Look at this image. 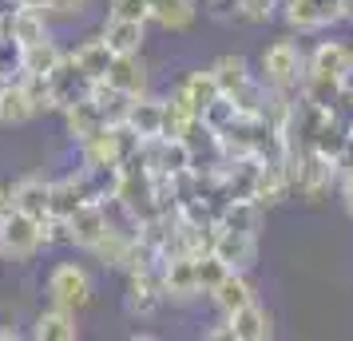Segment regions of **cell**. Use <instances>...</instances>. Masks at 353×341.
<instances>
[{
	"label": "cell",
	"instance_id": "ac0fdd59",
	"mask_svg": "<svg viewBox=\"0 0 353 341\" xmlns=\"http://www.w3.org/2000/svg\"><path fill=\"white\" fill-rule=\"evenodd\" d=\"M210 302L219 306V313H223V318H230L234 309H242V306H250V302H254V286L246 282V274H242V270H230V274H226L223 282L210 290Z\"/></svg>",
	"mask_w": 353,
	"mask_h": 341
},
{
	"label": "cell",
	"instance_id": "44dd1931",
	"mask_svg": "<svg viewBox=\"0 0 353 341\" xmlns=\"http://www.w3.org/2000/svg\"><path fill=\"white\" fill-rule=\"evenodd\" d=\"M72 60L80 64V72L88 76V80L96 83V80H103V76H108V68H112L115 52L108 48V40H103V36H92V40H83L80 48L72 52Z\"/></svg>",
	"mask_w": 353,
	"mask_h": 341
},
{
	"label": "cell",
	"instance_id": "f1b7e54d",
	"mask_svg": "<svg viewBox=\"0 0 353 341\" xmlns=\"http://www.w3.org/2000/svg\"><path fill=\"white\" fill-rule=\"evenodd\" d=\"M24 76V48L12 36L0 40V80H20Z\"/></svg>",
	"mask_w": 353,
	"mask_h": 341
},
{
	"label": "cell",
	"instance_id": "ab89813d",
	"mask_svg": "<svg viewBox=\"0 0 353 341\" xmlns=\"http://www.w3.org/2000/svg\"><path fill=\"white\" fill-rule=\"evenodd\" d=\"M4 36H8V20L0 17V40H4Z\"/></svg>",
	"mask_w": 353,
	"mask_h": 341
},
{
	"label": "cell",
	"instance_id": "ba28073f",
	"mask_svg": "<svg viewBox=\"0 0 353 341\" xmlns=\"http://www.w3.org/2000/svg\"><path fill=\"white\" fill-rule=\"evenodd\" d=\"M48 87H52V99H56V107L64 112L68 103H76L92 92V80L80 72V64L72 60V52H64V60L48 72Z\"/></svg>",
	"mask_w": 353,
	"mask_h": 341
},
{
	"label": "cell",
	"instance_id": "d6a6232c",
	"mask_svg": "<svg viewBox=\"0 0 353 341\" xmlns=\"http://www.w3.org/2000/svg\"><path fill=\"white\" fill-rule=\"evenodd\" d=\"M337 195H341V207L353 218V171H337Z\"/></svg>",
	"mask_w": 353,
	"mask_h": 341
},
{
	"label": "cell",
	"instance_id": "cb8c5ba5",
	"mask_svg": "<svg viewBox=\"0 0 353 341\" xmlns=\"http://www.w3.org/2000/svg\"><path fill=\"white\" fill-rule=\"evenodd\" d=\"M8 36L17 40L20 48H28L36 40H44L48 32V12H40V8H20L17 17L8 20Z\"/></svg>",
	"mask_w": 353,
	"mask_h": 341
},
{
	"label": "cell",
	"instance_id": "74e56055",
	"mask_svg": "<svg viewBox=\"0 0 353 341\" xmlns=\"http://www.w3.org/2000/svg\"><path fill=\"white\" fill-rule=\"evenodd\" d=\"M24 8H40V12H48V0H24Z\"/></svg>",
	"mask_w": 353,
	"mask_h": 341
},
{
	"label": "cell",
	"instance_id": "e575fe53",
	"mask_svg": "<svg viewBox=\"0 0 353 341\" xmlns=\"http://www.w3.org/2000/svg\"><path fill=\"white\" fill-rule=\"evenodd\" d=\"M207 338H210V341H234V333H230V322L223 318L214 329H207Z\"/></svg>",
	"mask_w": 353,
	"mask_h": 341
},
{
	"label": "cell",
	"instance_id": "f546056e",
	"mask_svg": "<svg viewBox=\"0 0 353 341\" xmlns=\"http://www.w3.org/2000/svg\"><path fill=\"white\" fill-rule=\"evenodd\" d=\"M108 17H123V20H139V24H151L147 0H108Z\"/></svg>",
	"mask_w": 353,
	"mask_h": 341
},
{
	"label": "cell",
	"instance_id": "30bf717a",
	"mask_svg": "<svg viewBox=\"0 0 353 341\" xmlns=\"http://www.w3.org/2000/svg\"><path fill=\"white\" fill-rule=\"evenodd\" d=\"M103 83H112L115 92H123V96H143V92H151V72L139 60V52L135 56H115Z\"/></svg>",
	"mask_w": 353,
	"mask_h": 341
},
{
	"label": "cell",
	"instance_id": "d4e9b609",
	"mask_svg": "<svg viewBox=\"0 0 353 341\" xmlns=\"http://www.w3.org/2000/svg\"><path fill=\"white\" fill-rule=\"evenodd\" d=\"M60 60H64V48H60L52 36H44V40H36V44L24 48V76H44V80H48V72L60 64Z\"/></svg>",
	"mask_w": 353,
	"mask_h": 341
},
{
	"label": "cell",
	"instance_id": "3957f363",
	"mask_svg": "<svg viewBox=\"0 0 353 341\" xmlns=\"http://www.w3.org/2000/svg\"><path fill=\"white\" fill-rule=\"evenodd\" d=\"M48 298H52V306H64L72 313L92 306L96 282L88 274V266H80V262H56L48 270Z\"/></svg>",
	"mask_w": 353,
	"mask_h": 341
},
{
	"label": "cell",
	"instance_id": "5b68a950",
	"mask_svg": "<svg viewBox=\"0 0 353 341\" xmlns=\"http://www.w3.org/2000/svg\"><path fill=\"white\" fill-rule=\"evenodd\" d=\"M159 282L167 302H191L199 298V278H194V254H163Z\"/></svg>",
	"mask_w": 353,
	"mask_h": 341
},
{
	"label": "cell",
	"instance_id": "603a6c76",
	"mask_svg": "<svg viewBox=\"0 0 353 341\" xmlns=\"http://www.w3.org/2000/svg\"><path fill=\"white\" fill-rule=\"evenodd\" d=\"M83 203H88V195H83L80 171H76V175H64V179H56V183H52L48 214H60V218H68V214L76 211V207H83Z\"/></svg>",
	"mask_w": 353,
	"mask_h": 341
},
{
	"label": "cell",
	"instance_id": "e0dca14e",
	"mask_svg": "<svg viewBox=\"0 0 353 341\" xmlns=\"http://www.w3.org/2000/svg\"><path fill=\"white\" fill-rule=\"evenodd\" d=\"M305 68H314V72H325V76H345L353 68V48L345 40H318V48L305 56Z\"/></svg>",
	"mask_w": 353,
	"mask_h": 341
},
{
	"label": "cell",
	"instance_id": "4dcf8cb0",
	"mask_svg": "<svg viewBox=\"0 0 353 341\" xmlns=\"http://www.w3.org/2000/svg\"><path fill=\"white\" fill-rule=\"evenodd\" d=\"M278 8V0H239V17L250 24H266Z\"/></svg>",
	"mask_w": 353,
	"mask_h": 341
},
{
	"label": "cell",
	"instance_id": "8992f818",
	"mask_svg": "<svg viewBox=\"0 0 353 341\" xmlns=\"http://www.w3.org/2000/svg\"><path fill=\"white\" fill-rule=\"evenodd\" d=\"M112 227V218H108V203H83L76 211L68 214V246H76V250H88L92 254V246L103 238V230Z\"/></svg>",
	"mask_w": 353,
	"mask_h": 341
},
{
	"label": "cell",
	"instance_id": "836d02e7",
	"mask_svg": "<svg viewBox=\"0 0 353 341\" xmlns=\"http://www.w3.org/2000/svg\"><path fill=\"white\" fill-rule=\"evenodd\" d=\"M17 207V183H0V214Z\"/></svg>",
	"mask_w": 353,
	"mask_h": 341
},
{
	"label": "cell",
	"instance_id": "83f0119b",
	"mask_svg": "<svg viewBox=\"0 0 353 341\" xmlns=\"http://www.w3.org/2000/svg\"><path fill=\"white\" fill-rule=\"evenodd\" d=\"M230 274V266H226L214 250H207V254H194V278H199V293H207L210 298V290L223 282V278Z\"/></svg>",
	"mask_w": 353,
	"mask_h": 341
},
{
	"label": "cell",
	"instance_id": "2e32d148",
	"mask_svg": "<svg viewBox=\"0 0 353 341\" xmlns=\"http://www.w3.org/2000/svg\"><path fill=\"white\" fill-rule=\"evenodd\" d=\"M99 36L108 40V48H112L115 56H135V52H143L147 24H139V20H123V17H108Z\"/></svg>",
	"mask_w": 353,
	"mask_h": 341
},
{
	"label": "cell",
	"instance_id": "52a82bcc",
	"mask_svg": "<svg viewBox=\"0 0 353 341\" xmlns=\"http://www.w3.org/2000/svg\"><path fill=\"white\" fill-rule=\"evenodd\" d=\"M210 250L230 266V270H250L258 262V234H246V230H230V227H219L214 223V242Z\"/></svg>",
	"mask_w": 353,
	"mask_h": 341
},
{
	"label": "cell",
	"instance_id": "60d3db41",
	"mask_svg": "<svg viewBox=\"0 0 353 341\" xmlns=\"http://www.w3.org/2000/svg\"><path fill=\"white\" fill-rule=\"evenodd\" d=\"M350 139H353V119H350Z\"/></svg>",
	"mask_w": 353,
	"mask_h": 341
},
{
	"label": "cell",
	"instance_id": "8fae6325",
	"mask_svg": "<svg viewBox=\"0 0 353 341\" xmlns=\"http://www.w3.org/2000/svg\"><path fill=\"white\" fill-rule=\"evenodd\" d=\"M123 123H128L139 139H155L163 135V99L143 92V96L128 99V112H123Z\"/></svg>",
	"mask_w": 353,
	"mask_h": 341
},
{
	"label": "cell",
	"instance_id": "ffe728a7",
	"mask_svg": "<svg viewBox=\"0 0 353 341\" xmlns=\"http://www.w3.org/2000/svg\"><path fill=\"white\" fill-rule=\"evenodd\" d=\"M219 227H230V230H246V234H258L262 230V207L254 198H226L219 207Z\"/></svg>",
	"mask_w": 353,
	"mask_h": 341
},
{
	"label": "cell",
	"instance_id": "f35d334b",
	"mask_svg": "<svg viewBox=\"0 0 353 341\" xmlns=\"http://www.w3.org/2000/svg\"><path fill=\"white\" fill-rule=\"evenodd\" d=\"M17 338H20L17 329H0V341H17Z\"/></svg>",
	"mask_w": 353,
	"mask_h": 341
},
{
	"label": "cell",
	"instance_id": "7c38bea8",
	"mask_svg": "<svg viewBox=\"0 0 353 341\" xmlns=\"http://www.w3.org/2000/svg\"><path fill=\"white\" fill-rule=\"evenodd\" d=\"M32 119H36V107L24 80H0V127H24Z\"/></svg>",
	"mask_w": 353,
	"mask_h": 341
},
{
	"label": "cell",
	"instance_id": "9a60e30c",
	"mask_svg": "<svg viewBox=\"0 0 353 341\" xmlns=\"http://www.w3.org/2000/svg\"><path fill=\"white\" fill-rule=\"evenodd\" d=\"M226 322H230V333H234V341H270V338H274V318H270L262 306H258V298L250 302V306L234 309Z\"/></svg>",
	"mask_w": 353,
	"mask_h": 341
},
{
	"label": "cell",
	"instance_id": "1f68e13d",
	"mask_svg": "<svg viewBox=\"0 0 353 341\" xmlns=\"http://www.w3.org/2000/svg\"><path fill=\"white\" fill-rule=\"evenodd\" d=\"M92 8V0H48V17L56 20H76Z\"/></svg>",
	"mask_w": 353,
	"mask_h": 341
},
{
	"label": "cell",
	"instance_id": "7a4b0ae2",
	"mask_svg": "<svg viewBox=\"0 0 353 341\" xmlns=\"http://www.w3.org/2000/svg\"><path fill=\"white\" fill-rule=\"evenodd\" d=\"M40 250H44V242H40V218L36 214L20 211V207L0 214V258L28 262Z\"/></svg>",
	"mask_w": 353,
	"mask_h": 341
},
{
	"label": "cell",
	"instance_id": "d6986e66",
	"mask_svg": "<svg viewBox=\"0 0 353 341\" xmlns=\"http://www.w3.org/2000/svg\"><path fill=\"white\" fill-rule=\"evenodd\" d=\"M32 338L36 341H76L80 338V325H76V313L64 306L44 309L32 322Z\"/></svg>",
	"mask_w": 353,
	"mask_h": 341
},
{
	"label": "cell",
	"instance_id": "277c9868",
	"mask_svg": "<svg viewBox=\"0 0 353 341\" xmlns=\"http://www.w3.org/2000/svg\"><path fill=\"white\" fill-rule=\"evenodd\" d=\"M282 17H286L290 32L298 36H310V32H321L337 24V4L334 0H278Z\"/></svg>",
	"mask_w": 353,
	"mask_h": 341
},
{
	"label": "cell",
	"instance_id": "4316f807",
	"mask_svg": "<svg viewBox=\"0 0 353 341\" xmlns=\"http://www.w3.org/2000/svg\"><path fill=\"white\" fill-rule=\"evenodd\" d=\"M88 96L96 99V107L103 112V119H108V123H119V119H123V112H128V99H131V96H123V92H115L112 83H103V80L92 83V92H88Z\"/></svg>",
	"mask_w": 353,
	"mask_h": 341
},
{
	"label": "cell",
	"instance_id": "484cf974",
	"mask_svg": "<svg viewBox=\"0 0 353 341\" xmlns=\"http://www.w3.org/2000/svg\"><path fill=\"white\" fill-rule=\"evenodd\" d=\"M48 195H52V183L40 179V175H24L17 179V207L28 214H48Z\"/></svg>",
	"mask_w": 353,
	"mask_h": 341
},
{
	"label": "cell",
	"instance_id": "4fadbf2b",
	"mask_svg": "<svg viewBox=\"0 0 353 341\" xmlns=\"http://www.w3.org/2000/svg\"><path fill=\"white\" fill-rule=\"evenodd\" d=\"M60 115H64V127H68V135H72L76 143H88L92 135H99V131L108 127V119H103V112L96 107V99H92V96L68 103Z\"/></svg>",
	"mask_w": 353,
	"mask_h": 341
},
{
	"label": "cell",
	"instance_id": "6da1fadb",
	"mask_svg": "<svg viewBox=\"0 0 353 341\" xmlns=\"http://www.w3.org/2000/svg\"><path fill=\"white\" fill-rule=\"evenodd\" d=\"M305 76V52L294 40H274L258 56V80L274 87V92H298V83Z\"/></svg>",
	"mask_w": 353,
	"mask_h": 341
},
{
	"label": "cell",
	"instance_id": "9c48e42d",
	"mask_svg": "<svg viewBox=\"0 0 353 341\" xmlns=\"http://www.w3.org/2000/svg\"><path fill=\"white\" fill-rule=\"evenodd\" d=\"M163 302H167V298H163L159 266L128 274V309L135 313V318H151V313H155V309H159Z\"/></svg>",
	"mask_w": 353,
	"mask_h": 341
},
{
	"label": "cell",
	"instance_id": "7402d4cb",
	"mask_svg": "<svg viewBox=\"0 0 353 341\" xmlns=\"http://www.w3.org/2000/svg\"><path fill=\"white\" fill-rule=\"evenodd\" d=\"M175 87L187 96V103L194 107V115H203L214 99L223 96V92H219V83H214V76H210V68H199V72H191V76H183Z\"/></svg>",
	"mask_w": 353,
	"mask_h": 341
},
{
	"label": "cell",
	"instance_id": "5bb4252c",
	"mask_svg": "<svg viewBox=\"0 0 353 341\" xmlns=\"http://www.w3.org/2000/svg\"><path fill=\"white\" fill-rule=\"evenodd\" d=\"M147 12L163 32H187L199 20V0H147Z\"/></svg>",
	"mask_w": 353,
	"mask_h": 341
},
{
	"label": "cell",
	"instance_id": "8d00e7d4",
	"mask_svg": "<svg viewBox=\"0 0 353 341\" xmlns=\"http://www.w3.org/2000/svg\"><path fill=\"white\" fill-rule=\"evenodd\" d=\"M337 4V20H353V0H334Z\"/></svg>",
	"mask_w": 353,
	"mask_h": 341
},
{
	"label": "cell",
	"instance_id": "d590c367",
	"mask_svg": "<svg viewBox=\"0 0 353 341\" xmlns=\"http://www.w3.org/2000/svg\"><path fill=\"white\" fill-rule=\"evenodd\" d=\"M20 8H24V0H0V17H4V20H12Z\"/></svg>",
	"mask_w": 353,
	"mask_h": 341
}]
</instances>
